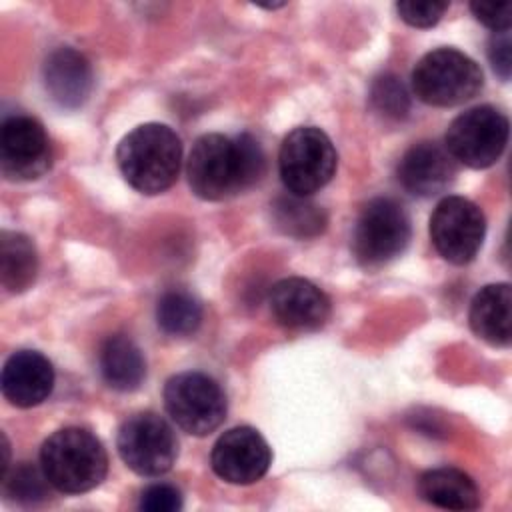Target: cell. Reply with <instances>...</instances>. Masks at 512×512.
Segmentation results:
<instances>
[{
  "instance_id": "1",
  "label": "cell",
  "mask_w": 512,
  "mask_h": 512,
  "mask_svg": "<svg viewBox=\"0 0 512 512\" xmlns=\"http://www.w3.org/2000/svg\"><path fill=\"white\" fill-rule=\"evenodd\" d=\"M264 170V150L248 132L236 136L204 134L192 144L186 162L192 192L212 202L252 188L264 176Z\"/></svg>"
},
{
  "instance_id": "2",
  "label": "cell",
  "mask_w": 512,
  "mask_h": 512,
  "mask_svg": "<svg viewBox=\"0 0 512 512\" xmlns=\"http://www.w3.org/2000/svg\"><path fill=\"white\" fill-rule=\"evenodd\" d=\"M182 142L178 134L158 122L136 126L118 148L116 162L124 180L142 194H160L168 190L180 172Z\"/></svg>"
},
{
  "instance_id": "3",
  "label": "cell",
  "mask_w": 512,
  "mask_h": 512,
  "mask_svg": "<svg viewBox=\"0 0 512 512\" xmlns=\"http://www.w3.org/2000/svg\"><path fill=\"white\" fill-rule=\"evenodd\" d=\"M40 468L58 492L82 494L104 480L108 456L102 442L92 432L68 426L44 440L40 448Z\"/></svg>"
},
{
  "instance_id": "4",
  "label": "cell",
  "mask_w": 512,
  "mask_h": 512,
  "mask_svg": "<svg viewBox=\"0 0 512 512\" xmlns=\"http://www.w3.org/2000/svg\"><path fill=\"white\" fill-rule=\"evenodd\" d=\"M484 84L480 66L456 48L424 54L412 70V90L430 106H458L472 100Z\"/></svg>"
},
{
  "instance_id": "5",
  "label": "cell",
  "mask_w": 512,
  "mask_h": 512,
  "mask_svg": "<svg viewBox=\"0 0 512 512\" xmlns=\"http://www.w3.org/2000/svg\"><path fill=\"white\" fill-rule=\"evenodd\" d=\"M338 154L328 138L316 126L294 128L280 146V178L288 192L310 196L324 188L336 172Z\"/></svg>"
},
{
  "instance_id": "6",
  "label": "cell",
  "mask_w": 512,
  "mask_h": 512,
  "mask_svg": "<svg viewBox=\"0 0 512 512\" xmlns=\"http://www.w3.org/2000/svg\"><path fill=\"white\" fill-rule=\"evenodd\" d=\"M408 242L410 218L400 202L378 196L364 204L352 234V250L362 266L376 268L394 260Z\"/></svg>"
},
{
  "instance_id": "7",
  "label": "cell",
  "mask_w": 512,
  "mask_h": 512,
  "mask_svg": "<svg viewBox=\"0 0 512 512\" xmlns=\"http://www.w3.org/2000/svg\"><path fill=\"white\" fill-rule=\"evenodd\" d=\"M164 406L178 428L192 436L214 432L226 418V394L204 372H180L164 386Z\"/></svg>"
},
{
  "instance_id": "8",
  "label": "cell",
  "mask_w": 512,
  "mask_h": 512,
  "mask_svg": "<svg viewBox=\"0 0 512 512\" xmlns=\"http://www.w3.org/2000/svg\"><path fill=\"white\" fill-rule=\"evenodd\" d=\"M508 118L494 106H474L458 114L448 130L444 148L448 154L470 168L492 166L508 142Z\"/></svg>"
},
{
  "instance_id": "9",
  "label": "cell",
  "mask_w": 512,
  "mask_h": 512,
  "mask_svg": "<svg viewBox=\"0 0 512 512\" xmlns=\"http://www.w3.org/2000/svg\"><path fill=\"white\" fill-rule=\"evenodd\" d=\"M116 446L122 462L140 476L168 472L178 456V440L172 426L154 412H140L124 420Z\"/></svg>"
},
{
  "instance_id": "10",
  "label": "cell",
  "mask_w": 512,
  "mask_h": 512,
  "mask_svg": "<svg viewBox=\"0 0 512 512\" xmlns=\"http://www.w3.org/2000/svg\"><path fill=\"white\" fill-rule=\"evenodd\" d=\"M486 234L484 212L464 196H446L430 218V238L450 264H468L478 254Z\"/></svg>"
},
{
  "instance_id": "11",
  "label": "cell",
  "mask_w": 512,
  "mask_h": 512,
  "mask_svg": "<svg viewBox=\"0 0 512 512\" xmlns=\"http://www.w3.org/2000/svg\"><path fill=\"white\" fill-rule=\"evenodd\" d=\"M52 166L44 126L26 114L8 116L0 128V170L8 180H36Z\"/></svg>"
},
{
  "instance_id": "12",
  "label": "cell",
  "mask_w": 512,
  "mask_h": 512,
  "mask_svg": "<svg viewBox=\"0 0 512 512\" xmlns=\"http://www.w3.org/2000/svg\"><path fill=\"white\" fill-rule=\"evenodd\" d=\"M212 470L230 484H254L270 468L272 452L264 436L252 426L226 430L210 454Z\"/></svg>"
},
{
  "instance_id": "13",
  "label": "cell",
  "mask_w": 512,
  "mask_h": 512,
  "mask_svg": "<svg viewBox=\"0 0 512 512\" xmlns=\"http://www.w3.org/2000/svg\"><path fill=\"white\" fill-rule=\"evenodd\" d=\"M396 176L406 192L420 198L436 196L452 184L456 160L436 142H416L402 154Z\"/></svg>"
},
{
  "instance_id": "14",
  "label": "cell",
  "mask_w": 512,
  "mask_h": 512,
  "mask_svg": "<svg viewBox=\"0 0 512 512\" xmlns=\"http://www.w3.org/2000/svg\"><path fill=\"white\" fill-rule=\"evenodd\" d=\"M268 304L276 322L294 330L320 328L330 316L328 296L298 276L278 280L270 290Z\"/></svg>"
},
{
  "instance_id": "15",
  "label": "cell",
  "mask_w": 512,
  "mask_h": 512,
  "mask_svg": "<svg viewBox=\"0 0 512 512\" xmlns=\"http://www.w3.org/2000/svg\"><path fill=\"white\" fill-rule=\"evenodd\" d=\"M4 398L18 406L30 408L44 402L54 388V368L46 356L36 350H18L14 352L4 368L0 378Z\"/></svg>"
},
{
  "instance_id": "16",
  "label": "cell",
  "mask_w": 512,
  "mask_h": 512,
  "mask_svg": "<svg viewBox=\"0 0 512 512\" xmlns=\"http://www.w3.org/2000/svg\"><path fill=\"white\" fill-rule=\"evenodd\" d=\"M50 98L68 110L80 108L92 90V68L84 54L74 48H56L42 68Z\"/></svg>"
},
{
  "instance_id": "17",
  "label": "cell",
  "mask_w": 512,
  "mask_h": 512,
  "mask_svg": "<svg viewBox=\"0 0 512 512\" xmlns=\"http://www.w3.org/2000/svg\"><path fill=\"white\" fill-rule=\"evenodd\" d=\"M470 326L478 338L492 346L510 344L512 290L510 284L498 282L484 286L470 304Z\"/></svg>"
},
{
  "instance_id": "18",
  "label": "cell",
  "mask_w": 512,
  "mask_h": 512,
  "mask_svg": "<svg viewBox=\"0 0 512 512\" xmlns=\"http://www.w3.org/2000/svg\"><path fill=\"white\" fill-rule=\"evenodd\" d=\"M418 494L432 506L446 510H474L480 504L476 482L450 466L426 470L418 478Z\"/></svg>"
},
{
  "instance_id": "19",
  "label": "cell",
  "mask_w": 512,
  "mask_h": 512,
  "mask_svg": "<svg viewBox=\"0 0 512 512\" xmlns=\"http://www.w3.org/2000/svg\"><path fill=\"white\" fill-rule=\"evenodd\" d=\"M98 362L104 382L120 392L136 390L146 376V362L140 348L122 334H114L102 344Z\"/></svg>"
},
{
  "instance_id": "20",
  "label": "cell",
  "mask_w": 512,
  "mask_h": 512,
  "mask_svg": "<svg viewBox=\"0 0 512 512\" xmlns=\"http://www.w3.org/2000/svg\"><path fill=\"white\" fill-rule=\"evenodd\" d=\"M38 274V254L26 234L4 230L0 234V282L12 292L28 290Z\"/></svg>"
},
{
  "instance_id": "21",
  "label": "cell",
  "mask_w": 512,
  "mask_h": 512,
  "mask_svg": "<svg viewBox=\"0 0 512 512\" xmlns=\"http://www.w3.org/2000/svg\"><path fill=\"white\" fill-rule=\"evenodd\" d=\"M270 212L274 226L282 234L296 240L320 236L328 222L326 212L316 202L292 192L274 198V202L270 204Z\"/></svg>"
},
{
  "instance_id": "22",
  "label": "cell",
  "mask_w": 512,
  "mask_h": 512,
  "mask_svg": "<svg viewBox=\"0 0 512 512\" xmlns=\"http://www.w3.org/2000/svg\"><path fill=\"white\" fill-rule=\"evenodd\" d=\"M156 322L170 336L194 334L202 322V306L186 290H168L156 304Z\"/></svg>"
},
{
  "instance_id": "23",
  "label": "cell",
  "mask_w": 512,
  "mask_h": 512,
  "mask_svg": "<svg viewBox=\"0 0 512 512\" xmlns=\"http://www.w3.org/2000/svg\"><path fill=\"white\" fill-rule=\"evenodd\" d=\"M48 486L52 484L42 468L30 462H20L2 474V492L14 504L34 506L44 502L48 498Z\"/></svg>"
},
{
  "instance_id": "24",
  "label": "cell",
  "mask_w": 512,
  "mask_h": 512,
  "mask_svg": "<svg viewBox=\"0 0 512 512\" xmlns=\"http://www.w3.org/2000/svg\"><path fill=\"white\" fill-rule=\"evenodd\" d=\"M370 102L386 118H406L410 110V96L402 80L394 74L378 76L370 86Z\"/></svg>"
},
{
  "instance_id": "25",
  "label": "cell",
  "mask_w": 512,
  "mask_h": 512,
  "mask_svg": "<svg viewBox=\"0 0 512 512\" xmlns=\"http://www.w3.org/2000/svg\"><path fill=\"white\" fill-rule=\"evenodd\" d=\"M400 18L414 28H430L448 10V2L438 0H404L396 4Z\"/></svg>"
},
{
  "instance_id": "26",
  "label": "cell",
  "mask_w": 512,
  "mask_h": 512,
  "mask_svg": "<svg viewBox=\"0 0 512 512\" xmlns=\"http://www.w3.org/2000/svg\"><path fill=\"white\" fill-rule=\"evenodd\" d=\"M140 508L146 512H176L182 508V494L172 484H152L140 496Z\"/></svg>"
},
{
  "instance_id": "27",
  "label": "cell",
  "mask_w": 512,
  "mask_h": 512,
  "mask_svg": "<svg viewBox=\"0 0 512 512\" xmlns=\"http://www.w3.org/2000/svg\"><path fill=\"white\" fill-rule=\"evenodd\" d=\"M472 14L494 32H508L512 22V4L510 2H472Z\"/></svg>"
},
{
  "instance_id": "28",
  "label": "cell",
  "mask_w": 512,
  "mask_h": 512,
  "mask_svg": "<svg viewBox=\"0 0 512 512\" xmlns=\"http://www.w3.org/2000/svg\"><path fill=\"white\" fill-rule=\"evenodd\" d=\"M510 36L508 32H496L492 38H490V44H488V58H490V64L492 68L500 74L502 80H508L510 76V68H512V58H510Z\"/></svg>"
}]
</instances>
